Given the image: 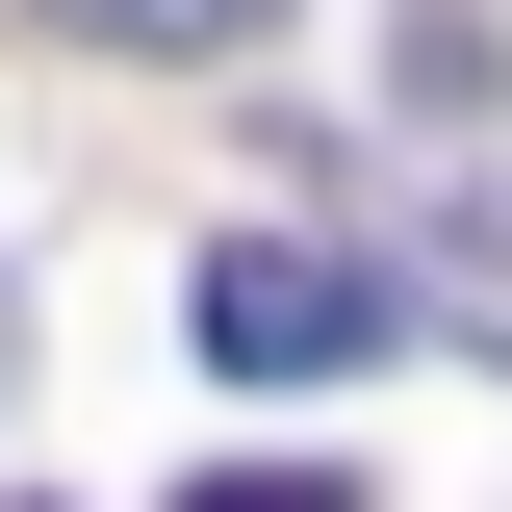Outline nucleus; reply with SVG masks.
I'll use <instances>...</instances> for the list:
<instances>
[{
  "label": "nucleus",
  "mask_w": 512,
  "mask_h": 512,
  "mask_svg": "<svg viewBox=\"0 0 512 512\" xmlns=\"http://www.w3.org/2000/svg\"><path fill=\"white\" fill-rule=\"evenodd\" d=\"M384 333H410V282L333 256V231H231V256H205V359H231V384H359Z\"/></svg>",
  "instance_id": "1"
},
{
  "label": "nucleus",
  "mask_w": 512,
  "mask_h": 512,
  "mask_svg": "<svg viewBox=\"0 0 512 512\" xmlns=\"http://www.w3.org/2000/svg\"><path fill=\"white\" fill-rule=\"evenodd\" d=\"M52 26H103V52H180V77H205V52H256L282 0H52Z\"/></svg>",
  "instance_id": "2"
},
{
  "label": "nucleus",
  "mask_w": 512,
  "mask_h": 512,
  "mask_svg": "<svg viewBox=\"0 0 512 512\" xmlns=\"http://www.w3.org/2000/svg\"><path fill=\"white\" fill-rule=\"evenodd\" d=\"M436 308H461V333L512 359V180H487V205H436Z\"/></svg>",
  "instance_id": "3"
},
{
  "label": "nucleus",
  "mask_w": 512,
  "mask_h": 512,
  "mask_svg": "<svg viewBox=\"0 0 512 512\" xmlns=\"http://www.w3.org/2000/svg\"><path fill=\"white\" fill-rule=\"evenodd\" d=\"M180 512H359V487H308V461H231V487H180Z\"/></svg>",
  "instance_id": "4"
}]
</instances>
